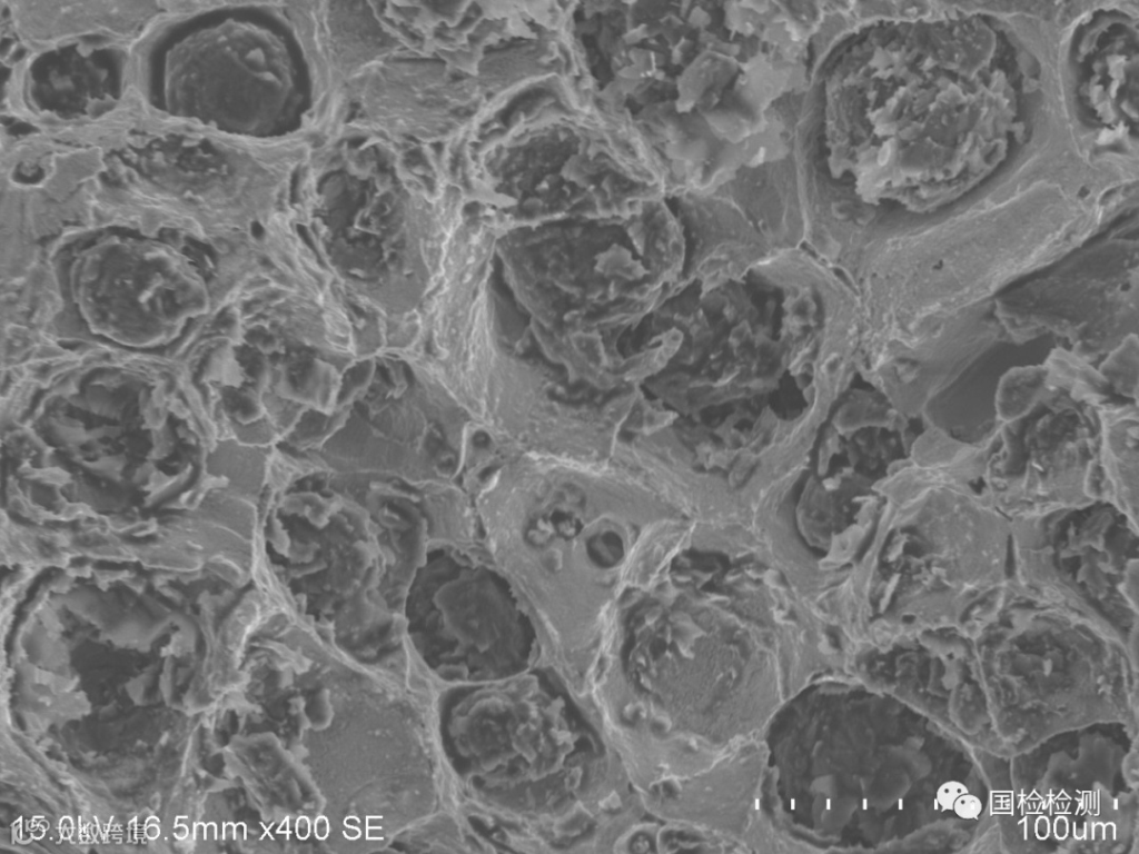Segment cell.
<instances>
[{
    "instance_id": "obj_1",
    "label": "cell",
    "mask_w": 1139,
    "mask_h": 854,
    "mask_svg": "<svg viewBox=\"0 0 1139 854\" xmlns=\"http://www.w3.org/2000/svg\"><path fill=\"white\" fill-rule=\"evenodd\" d=\"M661 133L670 182L773 238L802 222L795 147L840 1H691L665 14Z\"/></svg>"
},
{
    "instance_id": "obj_2",
    "label": "cell",
    "mask_w": 1139,
    "mask_h": 854,
    "mask_svg": "<svg viewBox=\"0 0 1139 854\" xmlns=\"http://www.w3.org/2000/svg\"><path fill=\"white\" fill-rule=\"evenodd\" d=\"M983 488L1009 519L1099 500L1095 407L1058 395L1019 420L999 423Z\"/></svg>"
},
{
    "instance_id": "obj_3",
    "label": "cell",
    "mask_w": 1139,
    "mask_h": 854,
    "mask_svg": "<svg viewBox=\"0 0 1139 854\" xmlns=\"http://www.w3.org/2000/svg\"><path fill=\"white\" fill-rule=\"evenodd\" d=\"M1063 267L999 295L993 314L1004 341L1051 335L1091 363L1137 334V265Z\"/></svg>"
},
{
    "instance_id": "obj_4",
    "label": "cell",
    "mask_w": 1139,
    "mask_h": 854,
    "mask_svg": "<svg viewBox=\"0 0 1139 854\" xmlns=\"http://www.w3.org/2000/svg\"><path fill=\"white\" fill-rule=\"evenodd\" d=\"M1012 572L1020 590L1066 588L1129 595L1138 583V525L1115 506H1088L1010 519Z\"/></svg>"
},
{
    "instance_id": "obj_5",
    "label": "cell",
    "mask_w": 1139,
    "mask_h": 854,
    "mask_svg": "<svg viewBox=\"0 0 1139 854\" xmlns=\"http://www.w3.org/2000/svg\"><path fill=\"white\" fill-rule=\"evenodd\" d=\"M1098 420V498L1138 525V405L1106 401Z\"/></svg>"
},
{
    "instance_id": "obj_6",
    "label": "cell",
    "mask_w": 1139,
    "mask_h": 854,
    "mask_svg": "<svg viewBox=\"0 0 1139 854\" xmlns=\"http://www.w3.org/2000/svg\"><path fill=\"white\" fill-rule=\"evenodd\" d=\"M1054 395L1048 387L1043 364L1013 367L1002 375L996 387V420L1000 424L1019 420Z\"/></svg>"
},
{
    "instance_id": "obj_7",
    "label": "cell",
    "mask_w": 1139,
    "mask_h": 854,
    "mask_svg": "<svg viewBox=\"0 0 1139 854\" xmlns=\"http://www.w3.org/2000/svg\"><path fill=\"white\" fill-rule=\"evenodd\" d=\"M1098 370L1107 380L1111 391L1138 400V336L1132 334L1109 351Z\"/></svg>"
},
{
    "instance_id": "obj_8",
    "label": "cell",
    "mask_w": 1139,
    "mask_h": 854,
    "mask_svg": "<svg viewBox=\"0 0 1139 854\" xmlns=\"http://www.w3.org/2000/svg\"><path fill=\"white\" fill-rule=\"evenodd\" d=\"M952 810L961 818H977L981 813L982 804L977 796L969 794V792H965L955 800V802L952 805Z\"/></svg>"
},
{
    "instance_id": "obj_9",
    "label": "cell",
    "mask_w": 1139,
    "mask_h": 854,
    "mask_svg": "<svg viewBox=\"0 0 1139 854\" xmlns=\"http://www.w3.org/2000/svg\"><path fill=\"white\" fill-rule=\"evenodd\" d=\"M965 792L968 790L963 784L955 781L947 782L939 788L937 800L943 810H952L955 800Z\"/></svg>"
}]
</instances>
